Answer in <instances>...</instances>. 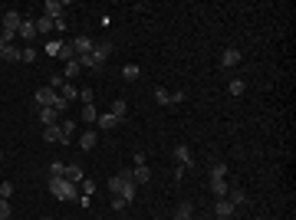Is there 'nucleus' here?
<instances>
[{
	"label": "nucleus",
	"instance_id": "f8f14e48",
	"mask_svg": "<svg viewBox=\"0 0 296 220\" xmlns=\"http://www.w3.org/2000/svg\"><path fill=\"white\" fill-rule=\"evenodd\" d=\"M132 181H135V184H148V181H152L148 165H135V168H132Z\"/></svg>",
	"mask_w": 296,
	"mask_h": 220
},
{
	"label": "nucleus",
	"instance_id": "aec40b11",
	"mask_svg": "<svg viewBox=\"0 0 296 220\" xmlns=\"http://www.w3.org/2000/svg\"><path fill=\"white\" fill-rule=\"evenodd\" d=\"M43 49H46V56H50V59H59V53H63V40H50Z\"/></svg>",
	"mask_w": 296,
	"mask_h": 220
},
{
	"label": "nucleus",
	"instance_id": "c85d7f7f",
	"mask_svg": "<svg viewBox=\"0 0 296 220\" xmlns=\"http://www.w3.org/2000/svg\"><path fill=\"white\" fill-rule=\"evenodd\" d=\"M243 89H247V86H243V79H230L227 92H230V96H243Z\"/></svg>",
	"mask_w": 296,
	"mask_h": 220
},
{
	"label": "nucleus",
	"instance_id": "6e6552de",
	"mask_svg": "<svg viewBox=\"0 0 296 220\" xmlns=\"http://www.w3.org/2000/svg\"><path fill=\"white\" fill-rule=\"evenodd\" d=\"M73 49H76V56H89L96 49V43H92V36H76L73 40Z\"/></svg>",
	"mask_w": 296,
	"mask_h": 220
},
{
	"label": "nucleus",
	"instance_id": "a19ab883",
	"mask_svg": "<svg viewBox=\"0 0 296 220\" xmlns=\"http://www.w3.org/2000/svg\"><path fill=\"white\" fill-rule=\"evenodd\" d=\"M125 204H129V200H125V197H119V194L112 197V210H125Z\"/></svg>",
	"mask_w": 296,
	"mask_h": 220
},
{
	"label": "nucleus",
	"instance_id": "58836bf2",
	"mask_svg": "<svg viewBox=\"0 0 296 220\" xmlns=\"http://www.w3.org/2000/svg\"><path fill=\"white\" fill-rule=\"evenodd\" d=\"M92 96H96V92H92V89H79V99L86 102V105H92Z\"/></svg>",
	"mask_w": 296,
	"mask_h": 220
},
{
	"label": "nucleus",
	"instance_id": "c756f323",
	"mask_svg": "<svg viewBox=\"0 0 296 220\" xmlns=\"http://www.w3.org/2000/svg\"><path fill=\"white\" fill-rule=\"evenodd\" d=\"M82 122H96L99 119V112H96V105H82V115H79Z\"/></svg>",
	"mask_w": 296,
	"mask_h": 220
},
{
	"label": "nucleus",
	"instance_id": "5701e85b",
	"mask_svg": "<svg viewBox=\"0 0 296 220\" xmlns=\"http://www.w3.org/2000/svg\"><path fill=\"white\" fill-rule=\"evenodd\" d=\"M59 132H63V138L69 142V138H73V132H76V122H73V119H63V122H59Z\"/></svg>",
	"mask_w": 296,
	"mask_h": 220
},
{
	"label": "nucleus",
	"instance_id": "9d476101",
	"mask_svg": "<svg viewBox=\"0 0 296 220\" xmlns=\"http://www.w3.org/2000/svg\"><path fill=\"white\" fill-rule=\"evenodd\" d=\"M43 142H53V145H63V142H66L63 132H59V122H56V125H46V128H43Z\"/></svg>",
	"mask_w": 296,
	"mask_h": 220
},
{
	"label": "nucleus",
	"instance_id": "1a4fd4ad",
	"mask_svg": "<svg viewBox=\"0 0 296 220\" xmlns=\"http://www.w3.org/2000/svg\"><path fill=\"white\" fill-rule=\"evenodd\" d=\"M17 36H20V40H27V43H30L33 36H36V23H33L30 17H23V23H20V30H17Z\"/></svg>",
	"mask_w": 296,
	"mask_h": 220
},
{
	"label": "nucleus",
	"instance_id": "c9c22d12",
	"mask_svg": "<svg viewBox=\"0 0 296 220\" xmlns=\"http://www.w3.org/2000/svg\"><path fill=\"white\" fill-rule=\"evenodd\" d=\"M122 76H125V79H138V76H142V69H138V66H125V69H122Z\"/></svg>",
	"mask_w": 296,
	"mask_h": 220
},
{
	"label": "nucleus",
	"instance_id": "7c9ffc66",
	"mask_svg": "<svg viewBox=\"0 0 296 220\" xmlns=\"http://www.w3.org/2000/svg\"><path fill=\"white\" fill-rule=\"evenodd\" d=\"M59 59H63V63L76 59V49H73V43H63V53H59Z\"/></svg>",
	"mask_w": 296,
	"mask_h": 220
},
{
	"label": "nucleus",
	"instance_id": "f03ea898",
	"mask_svg": "<svg viewBox=\"0 0 296 220\" xmlns=\"http://www.w3.org/2000/svg\"><path fill=\"white\" fill-rule=\"evenodd\" d=\"M50 194H53V197H59V200L79 197V194H76V184H73V181H66V177H50Z\"/></svg>",
	"mask_w": 296,
	"mask_h": 220
},
{
	"label": "nucleus",
	"instance_id": "39448f33",
	"mask_svg": "<svg viewBox=\"0 0 296 220\" xmlns=\"http://www.w3.org/2000/svg\"><path fill=\"white\" fill-rule=\"evenodd\" d=\"M175 161L185 168V171L194 165V154H191V148H188V145H175Z\"/></svg>",
	"mask_w": 296,
	"mask_h": 220
},
{
	"label": "nucleus",
	"instance_id": "473e14b6",
	"mask_svg": "<svg viewBox=\"0 0 296 220\" xmlns=\"http://www.w3.org/2000/svg\"><path fill=\"white\" fill-rule=\"evenodd\" d=\"M10 194H13V181H0V197L10 200Z\"/></svg>",
	"mask_w": 296,
	"mask_h": 220
},
{
	"label": "nucleus",
	"instance_id": "72a5a7b5",
	"mask_svg": "<svg viewBox=\"0 0 296 220\" xmlns=\"http://www.w3.org/2000/svg\"><path fill=\"white\" fill-rule=\"evenodd\" d=\"M10 214H13V210H10V200L0 197V220H10Z\"/></svg>",
	"mask_w": 296,
	"mask_h": 220
},
{
	"label": "nucleus",
	"instance_id": "c03bdc74",
	"mask_svg": "<svg viewBox=\"0 0 296 220\" xmlns=\"http://www.w3.org/2000/svg\"><path fill=\"white\" fill-rule=\"evenodd\" d=\"M0 161H3V151H0Z\"/></svg>",
	"mask_w": 296,
	"mask_h": 220
},
{
	"label": "nucleus",
	"instance_id": "f257e3e1",
	"mask_svg": "<svg viewBox=\"0 0 296 220\" xmlns=\"http://www.w3.org/2000/svg\"><path fill=\"white\" fill-rule=\"evenodd\" d=\"M109 56H112V43H96V49H92L89 56H76V59H79L82 69H96V66H102Z\"/></svg>",
	"mask_w": 296,
	"mask_h": 220
},
{
	"label": "nucleus",
	"instance_id": "f704fd0d",
	"mask_svg": "<svg viewBox=\"0 0 296 220\" xmlns=\"http://www.w3.org/2000/svg\"><path fill=\"white\" fill-rule=\"evenodd\" d=\"M63 86H66V76H63V73H56V76L50 79V89L56 92V89H63Z\"/></svg>",
	"mask_w": 296,
	"mask_h": 220
},
{
	"label": "nucleus",
	"instance_id": "49530a36",
	"mask_svg": "<svg viewBox=\"0 0 296 220\" xmlns=\"http://www.w3.org/2000/svg\"><path fill=\"white\" fill-rule=\"evenodd\" d=\"M43 220H53V217H43Z\"/></svg>",
	"mask_w": 296,
	"mask_h": 220
},
{
	"label": "nucleus",
	"instance_id": "e433bc0d",
	"mask_svg": "<svg viewBox=\"0 0 296 220\" xmlns=\"http://www.w3.org/2000/svg\"><path fill=\"white\" fill-rule=\"evenodd\" d=\"M20 59H23V63H33V59H36V49H33V46H27V49L20 53Z\"/></svg>",
	"mask_w": 296,
	"mask_h": 220
},
{
	"label": "nucleus",
	"instance_id": "a211bd4d",
	"mask_svg": "<svg viewBox=\"0 0 296 220\" xmlns=\"http://www.w3.org/2000/svg\"><path fill=\"white\" fill-rule=\"evenodd\" d=\"M36 23V36H50L53 33V20L50 17H40V20H33Z\"/></svg>",
	"mask_w": 296,
	"mask_h": 220
},
{
	"label": "nucleus",
	"instance_id": "4be33fe9",
	"mask_svg": "<svg viewBox=\"0 0 296 220\" xmlns=\"http://www.w3.org/2000/svg\"><path fill=\"white\" fill-rule=\"evenodd\" d=\"M56 119H59V112H56V109H40V122H43V128H46V125H56Z\"/></svg>",
	"mask_w": 296,
	"mask_h": 220
},
{
	"label": "nucleus",
	"instance_id": "b1692460",
	"mask_svg": "<svg viewBox=\"0 0 296 220\" xmlns=\"http://www.w3.org/2000/svg\"><path fill=\"white\" fill-rule=\"evenodd\" d=\"M20 53H23V49H17V46H7V49L0 53V59H3V63H17V59H20Z\"/></svg>",
	"mask_w": 296,
	"mask_h": 220
},
{
	"label": "nucleus",
	"instance_id": "a18cd8bd",
	"mask_svg": "<svg viewBox=\"0 0 296 220\" xmlns=\"http://www.w3.org/2000/svg\"><path fill=\"white\" fill-rule=\"evenodd\" d=\"M201 220H211V217H201Z\"/></svg>",
	"mask_w": 296,
	"mask_h": 220
},
{
	"label": "nucleus",
	"instance_id": "a878e982",
	"mask_svg": "<svg viewBox=\"0 0 296 220\" xmlns=\"http://www.w3.org/2000/svg\"><path fill=\"white\" fill-rule=\"evenodd\" d=\"M59 96H63V99H66V102H73V99H76V96H79V89H76V86H73V82H66V86H63V89H59Z\"/></svg>",
	"mask_w": 296,
	"mask_h": 220
},
{
	"label": "nucleus",
	"instance_id": "79ce46f5",
	"mask_svg": "<svg viewBox=\"0 0 296 220\" xmlns=\"http://www.w3.org/2000/svg\"><path fill=\"white\" fill-rule=\"evenodd\" d=\"M10 40H13L10 33H3V30H0V53H3V49H7V46H10Z\"/></svg>",
	"mask_w": 296,
	"mask_h": 220
},
{
	"label": "nucleus",
	"instance_id": "412c9836",
	"mask_svg": "<svg viewBox=\"0 0 296 220\" xmlns=\"http://www.w3.org/2000/svg\"><path fill=\"white\" fill-rule=\"evenodd\" d=\"M125 112H129V105H125V99H115L112 102V109H109V115H115V119H125Z\"/></svg>",
	"mask_w": 296,
	"mask_h": 220
},
{
	"label": "nucleus",
	"instance_id": "bb28decb",
	"mask_svg": "<svg viewBox=\"0 0 296 220\" xmlns=\"http://www.w3.org/2000/svg\"><path fill=\"white\" fill-rule=\"evenodd\" d=\"M227 200L234 207H241V204H247V194H243V191H227Z\"/></svg>",
	"mask_w": 296,
	"mask_h": 220
},
{
	"label": "nucleus",
	"instance_id": "9b49d317",
	"mask_svg": "<svg viewBox=\"0 0 296 220\" xmlns=\"http://www.w3.org/2000/svg\"><path fill=\"white\" fill-rule=\"evenodd\" d=\"M227 191H230V187H227V177H211V194H214V197H227Z\"/></svg>",
	"mask_w": 296,
	"mask_h": 220
},
{
	"label": "nucleus",
	"instance_id": "cd10ccee",
	"mask_svg": "<svg viewBox=\"0 0 296 220\" xmlns=\"http://www.w3.org/2000/svg\"><path fill=\"white\" fill-rule=\"evenodd\" d=\"M155 102L158 105H171V92L168 89H155Z\"/></svg>",
	"mask_w": 296,
	"mask_h": 220
},
{
	"label": "nucleus",
	"instance_id": "f3484780",
	"mask_svg": "<svg viewBox=\"0 0 296 220\" xmlns=\"http://www.w3.org/2000/svg\"><path fill=\"white\" fill-rule=\"evenodd\" d=\"M66 181H73V184H79V181H86V174H82V168L79 165H66Z\"/></svg>",
	"mask_w": 296,
	"mask_h": 220
},
{
	"label": "nucleus",
	"instance_id": "7ed1b4c3",
	"mask_svg": "<svg viewBox=\"0 0 296 220\" xmlns=\"http://www.w3.org/2000/svg\"><path fill=\"white\" fill-rule=\"evenodd\" d=\"M20 23H23V13H20V10H7V13H3V33L17 36Z\"/></svg>",
	"mask_w": 296,
	"mask_h": 220
},
{
	"label": "nucleus",
	"instance_id": "ddd939ff",
	"mask_svg": "<svg viewBox=\"0 0 296 220\" xmlns=\"http://www.w3.org/2000/svg\"><path fill=\"white\" fill-rule=\"evenodd\" d=\"M234 210H237V207H234L227 197H220L217 200V217H214V220H230V217H234Z\"/></svg>",
	"mask_w": 296,
	"mask_h": 220
},
{
	"label": "nucleus",
	"instance_id": "4468645a",
	"mask_svg": "<svg viewBox=\"0 0 296 220\" xmlns=\"http://www.w3.org/2000/svg\"><path fill=\"white\" fill-rule=\"evenodd\" d=\"M175 220H194V207H191L188 200H181L175 207Z\"/></svg>",
	"mask_w": 296,
	"mask_h": 220
},
{
	"label": "nucleus",
	"instance_id": "2eb2a0df",
	"mask_svg": "<svg viewBox=\"0 0 296 220\" xmlns=\"http://www.w3.org/2000/svg\"><path fill=\"white\" fill-rule=\"evenodd\" d=\"M96 142H99L96 132H82V135H79V148H82V151H92V148H96Z\"/></svg>",
	"mask_w": 296,
	"mask_h": 220
},
{
	"label": "nucleus",
	"instance_id": "423d86ee",
	"mask_svg": "<svg viewBox=\"0 0 296 220\" xmlns=\"http://www.w3.org/2000/svg\"><path fill=\"white\" fill-rule=\"evenodd\" d=\"M63 7H66V3H63V0H46V3H43V17H50V20H59V17H63Z\"/></svg>",
	"mask_w": 296,
	"mask_h": 220
},
{
	"label": "nucleus",
	"instance_id": "dca6fc26",
	"mask_svg": "<svg viewBox=\"0 0 296 220\" xmlns=\"http://www.w3.org/2000/svg\"><path fill=\"white\" fill-rule=\"evenodd\" d=\"M135 191H138V184H135L132 177H125V181H122V187H119V197L132 200V197H135Z\"/></svg>",
	"mask_w": 296,
	"mask_h": 220
},
{
	"label": "nucleus",
	"instance_id": "6ab92c4d",
	"mask_svg": "<svg viewBox=\"0 0 296 220\" xmlns=\"http://www.w3.org/2000/svg\"><path fill=\"white\" fill-rule=\"evenodd\" d=\"M96 125H99V128H102V132H109V128H115V125H119V119L106 112V115H99V119H96Z\"/></svg>",
	"mask_w": 296,
	"mask_h": 220
},
{
	"label": "nucleus",
	"instance_id": "20e7f679",
	"mask_svg": "<svg viewBox=\"0 0 296 220\" xmlns=\"http://www.w3.org/2000/svg\"><path fill=\"white\" fill-rule=\"evenodd\" d=\"M56 102H59V92H53L50 86H46V89H36V105H40V109H53Z\"/></svg>",
	"mask_w": 296,
	"mask_h": 220
},
{
	"label": "nucleus",
	"instance_id": "2f4dec72",
	"mask_svg": "<svg viewBox=\"0 0 296 220\" xmlns=\"http://www.w3.org/2000/svg\"><path fill=\"white\" fill-rule=\"evenodd\" d=\"M66 174V165L63 161H53V165H50V177H63Z\"/></svg>",
	"mask_w": 296,
	"mask_h": 220
},
{
	"label": "nucleus",
	"instance_id": "37998d69",
	"mask_svg": "<svg viewBox=\"0 0 296 220\" xmlns=\"http://www.w3.org/2000/svg\"><path fill=\"white\" fill-rule=\"evenodd\" d=\"M178 102H185V89H175L171 92V105H178Z\"/></svg>",
	"mask_w": 296,
	"mask_h": 220
},
{
	"label": "nucleus",
	"instance_id": "ea45409f",
	"mask_svg": "<svg viewBox=\"0 0 296 220\" xmlns=\"http://www.w3.org/2000/svg\"><path fill=\"white\" fill-rule=\"evenodd\" d=\"M82 194H86V197H92V194H96V184H92L89 177H86V181H82Z\"/></svg>",
	"mask_w": 296,
	"mask_h": 220
},
{
	"label": "nucleus",
	"instance_id": "0eeeda50",
	"mask_svg": "<svg viewBox=\"0 0 296 220\" xmlns=\"http://www.w3.org/2000/svg\"><path fill=\"white\" fill-rule=\"evenodd\" d=\"M237 63H241V49H237V46H227V49L220 53V66L230 69V66H237Z\"/></svg>",
	"mask_w": 296,
	"mask_h": 220
},
{
	"label": "nucleus",
	"instance_id": "4c0bfd02",
	"mask_svg": "<svg viewBox=\"0 0 296 220\" xmlns=\"http://www.w3.org/2000/svg\"><path fill=\"white\" fill-rule=\"evenodd\" d=\"M211 177H227V165H214L211 168Z\"/></svg>",
	"mask_w": 296,
	"mask_h": 220
},
{
	"label": "nucleus",
	"instance_id": "393cba45",
	"mask_svg": "<svg viewBox=\"0 0 296 220\" xmlns=\"http://www.w3.org/2000/svg\"><path fill=\"white\" fill-rule=\"evenodd\" d=\"M79 69H82V66H79V59H69V63H66V66H63V76H66V82H69V79L76 76Z\"/></svg>",
	"mask_w": 296,
	"mask_h": 220
}]
</instances>
